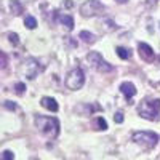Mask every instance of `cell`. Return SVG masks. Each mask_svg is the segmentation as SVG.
<instances>
[{
    "label": "cell",
    "instance_id": "obj_6",
    "mask_svg": "<svg viewBox=\"0 0 160 160\" xmlns=\"http://www.w3.org/2000/svg\"><path fill=\"white\" fill-rule=\"evenodd\" d=\"M104 11H106V7L99 2V0H87V2L82 3V7H80V13H82L83 18L98 16V15H102Z\"/></svg>",
    "mask_w": 160,
    "mask_h": 160
},
{
    "label": "cell",
    "instance_id": "obj_17",
    "mask_svg": "<svg viewBox=\"0 0 160 160\" xmlns=\"http://www.w3.org/2000/svg\"><path fill=\"white\" fill-rule=\"evenodd\" d=\"M7 37H8V40H10V43L11 45H18L19 43V37H18V34H15V32H8L7 34Z\"/></svg>",
    "mask_w": 160,
    "mask_h": 160
},
{
    "label": "cell",
    "instance_id": "obj_5",
    "mask_svg": "<svg viewBox=\"0 0 160 160\" xmlns=\"http://www.w3.org/2000/svg\"><path fill=\"white\" fill-rule=\"evenodd\" d=\"M40 71H42V66H40V62L35 58H26L19 68V72L29 80H34Z\"/></svg>",
    "mask_w": 160,
    "mask_h": 160
},
{
    "label": "cell",
    "instance_id": "obj_24",
    "mask_svg": "<svg viewBox=\"0 0 160 160\" xmlns=\"http://www.w3.org/2000/svg\"><path fill=\"white\" fill-rule=\"evenodd\" d=\"M157 2H158V0H146V7H148V8H152V7L157 5Z\"/></svg>",
    "mask_w": 160,
    "mask_h": 160
},
{
    "label": "cell",
    "instance_id": "obj_23",
    "mask_svg": "<svg viewBox=\"0 0 160 160\" xmlns=\"http://www.w3.org/2000/svg\"><path fill=\"white\" fill-rule=\"evenodd\" d=\"M0 59H2L0 66H2V69H5L7 68V56H5V53H0Z\"/></svg>",
    "mask_w": 160,
    "mask_h": 160
},
{
    "label": "cell",
    "instance_id": "obj_19",
    "mask_svg": "<svg viewBox=\"0 0 160 160\" xmlns=\"http://www.w3.org/2000/svg\"><path fill=\"white\" fill-rule=\"evenodd\" d=\"M0 160H15V155H13L11 151H3V152H2V157H0Z\"/></svg>",
    "mask_w": 160,
    "mask_h": 160
},
{
    "label": "cell",
    "instance_id": "obj_7",
    "mask_svg": "<svg viewBox=\"0 0 160 160\" xmlns=\"http://www.w3.org/2000/svg\"><path fill=\"white\" fill-rule=\"evenodd\" d=\"M85 83V74L83 71L77 68V69H72L69 74H68V78H66V87L69 90H80Z\"/></svg>",
    "mask_w": 160,
    "mask_h": 160
},
{
    "label": "cell",
    "instance_id": "obj_12",
    "mask_svg": "<svg viewBox=\"0 0 160 160\" xmlns=\"http://www.w3.org/2000/svg\"><path fill=\"white\" fill-rule=\"evenodd\" d=\"M10 8H11V13L15 16H19L21 13L24 11V7H22V3L19 2V0H11V2H10Z\"/></svg>",
    "mask_w": 160,
    "mask_h": 160
},
{
    "label": "cell",
    "instance_id": "obj_3",
    "mask_svg": "<svg viewBox=\"0 0 160 160\" xmlns=\"http://www.w3.org/2000/svg\"><path fill=\"white\" fill-rule=\"evenodd\" d=\"M133 141H135L138 146H141L142 149L149 151L152 148H155L158 142V135L152 131H136L133 133Z\"/></svg>",
    "mask_w": 160,
    "mask_h": 160
},
{
    "label": "cell",
    "instance_id": "obj_1",
    "mask_svg": "<svg viewBox=\"0 0 160 160\" xmlns=\"http://www.w3.org/2000/svg\"><path fill=\"white\" fill-rule=\"evenodd\" d=\"M35 127L43 133L47 138H56L59 135V122L55 117H47V115H35Z\"/></svg>",
    "mask_w": 160,
    "mask_h": 160
},
{
    "label": "cell",
    "instance_id": "obj_27",
    "mask_svg": "<svg viewBox=\"0 0 160 160\" xmlns=\"http://www.w3.org/2000/svg\"><path fill=\"white\" fill-rule=\"evenodd\" d=\"M34 160H35V158H34Z\"/></svg>",
    "mask_w": 160,
    "mask_h": 160
},
{
    "label": "cell",
    "instance_id": "obj_11",
    "mask_svg": "<svg viewBox=\"0 0 160 160\" xmlns=\"http://www.w3.org/2000/svg\"><path fill=\"white\" fill-rule=\"evenodd\" d=\"M58 21L68 31H72L74 29V19H72V16H69V15H58Z\"/></svg>",
    "mask_w": 160,
    "mask_h": 160
},
{
    "label": "cell",
    "instance_id": "obj_25",
    "mask_svg": "<svg viewBox=\"0 0 160 160\" xmlns=\"http://www.w3.org/2000/svg\"><path fill=\"white\" fill-rule=\"evenodd\" d=\"M115 2H117V3H127L128 0H115Z\"/></svg>",
    "mask_w": 160,
    "mask_h": 160
},
{
    "label": "cell",
    "instance_id": "obj_21",
    "mask_svg": "<svg viewBox=\"0 0 160 160\" xmlns=\"http://www.w3.org/2000/svg\"><path fill=\"white\" fill-rule=\"evenodd\" d=\"M3 106H5V108H7L8 111H15V109L18 108V106H16L15 102H13V101H5V102H3Z\"/></svg>",
    "mask_w": 160,
    "mask_h": 160
},
{
    "label": "cell",
    "instance_id": "obj_8",
    "mask_svg": "<svg viewBox=\"0 0 160 160\" xmlns=\"http://www.w3.org/2000/svg\"><path fill=\"white\" fill-rule=\"evenodd\" d=\"M138 51H139V56H141L142 61H146V62H154V59H155V51H154L148 43L139 42V43H138Z\"/></svg>",
    "mask_w": 160,
    "mask_h": 160
},
{
    "label": "cell",
    "instance_id": "obj_2",
    "mask_svg": "<svg viewBox=\"0 0 160 160\" xmlns=\"http://www.w3.org/2000/svg\"><path fill=\"white\" fill-rule=\"evenodd\" d=\"M138 114L146 118V120H157L158 114H160V99H154V98H146L141 101L139 108H138Z\"/></svg>",
    "mask_w": 160,
    "mask_h": 160
},
{
    "label": "cell",
    "instance_id": "obj_15",
    "mask_svg": "<svg viewBox=\"0 0 160 160\" xmlns=\"http://www.w3.org/2000/svg\"><path fill=\"white\" fill-rule=\"evenodd\" d=\"M115 51H117V55L122 58V59H130L131 58V51L128 50V48H123V47H117L115 48Z\"/></svg>",
    "mask_w": 160,
    "mask_h": 160
},
{
    "label": "cell",
    "instance_id": "obj_10",
    "mask_svg": "<svg viewBox=\"0 0 160 160\" xmlns=\"http://www.w3.org/2000/svg\"><path fill=\"white\" fill-rule=\"evenodd\" d=\"M40 104H42L45 109L51 111V112H56V111H58V102H56V99H53V98H50V96H45V98H42Z\"/></svg>",
    "mask_w": 160,
    "mask_h": 160
},
{
    "label": "cell",
    "instance_id": "obj_26",
    "mask_svg": "<svg viewBox=\"0 0 160 160\" xmlns=\"http://www.w3.org/2000/svg\"><path fill=\"white\" fill-rule=\"evenodd\" d=\"M158 62H160V59H158Z\"/></svg>",
    "mask_w": 160,
    "mask_h": 160
},
{
    "label": "cell",
    "instance_id": "obj_22",
    "mask_svg": "<svg viewBox=\"0 0 160 160\" xmlns=\"http://www.w3.org/2000/svg\"><path fill=\"white\" fill-rule=\"evenodd\" d=\"M114 120H115V123H122L123 122V114L122 112H115V115H114Z\"/></svg>",
    "mask_w": 160,
    "mask_h": 160
},
{
    "label": "cell",
    "instance_id": "obj_13",
    "mask_svg": "<svg viewBox=\"0 0 160 160\" xmlns=\"http://www.w3.org/2000/svg\"><path fill=\"white\" fill-rule=\"evenodd\" d=\"M101 28H102L104 32H112V31L117 29V24H115L112 19H109V18H104V19L101 21Z\"/></svg>",
    "mask_w": 160,
    "mask_h": 160
},
{
    "label": "cell",
    "instance_id": "obj_20",
    "mask_svg": "<svg viewBox=\"0 0 160 160\" xmlns=\"http://www.w3.org/2000/svg\"><path fill=\"white\" fill-rule=\"evenodd\" d=\"M24 90H26V85H24V83H21V82H19V83H16V85H15V91L18 93V95H22Z\"/></svg>",
    "mask_w": 160,
    "mask_h": 160
},
{
    "label": "cell",
    "instance_id": "obj_16",
    "mask_svg": "<svg viewBox=\"0 0 160 160\" xmlns=\"http://www.w3.org/2000/svg\"><path fill=\"white\" fill-rule=\"evenodd\" d=\"M24 26H26L28 29H35V26H37L35 18H34V16H26V19H24Z\"/></svg>",
    "mask_w": 160,
    "mask_h": 160
},
{
    "label": "cell",
    "instance_id": "obj_9",
    "mask_svg": "<svg viewBox=\"0 0 160 160\" xmlns=\"http://www.w3.org/2000/svg\"><path fill=\"white\" fill-rule=\"evenodd\" d=\"M120 91H122V95L127 98L128 104H131V99H133V96L136 95V87L133 85L131 82H123L122 85H120Z\"/></svg>",
    "mask_w": 160,
    "mask_h": 160
},
{
    "label": "cell",
    "instance_id": "obj_18",
    "mask_svg": "<svg viewBox=\"0 0 160 160\" xmlns=\"http://www.w3.org/2000/svg\"><path fill=\"white\" fill-rule=\"evenodd\" d=\"M96 125H98V130H108V122H106L102 117L96 118Z\"/></svg>",
    "mask_w": 160,
    "mask_h": 160
},
{
    "label": "cell",
    "instance_id": "obj_4",
    "mask_svg": "<svg viewBox=\"0 0 160 160\" xmlns=\"http://www.w3.org/2000/svg\"><path fill=\"white\" fill-rule=\"evenodd\" d=\"M87 61H88V64L91 66V68L96 69L98 72H111V71H114V66L109 64L108 61H104L98 51H90L87 55Z\"/></svg>",
    "mask_w": 160,
    "mask_h": 160
},
{
    "label": "cell",
    "instance_id": "obj_14",
    "mask_svg": "<svg viewBox=\"0 0 160 160\" xmlns=\"http://www.w3.org/2000/svg\"><path fill=\"white\" fill-rule=\"evenodd\" d=\"M78 37L82 38L85 43H95V42H96V37L93 35L91 32H88V31H82V32H80V35H78Z\"/></svg>",
    "mask_w": 160,
    "mask_h": 160
}]
</instances>
